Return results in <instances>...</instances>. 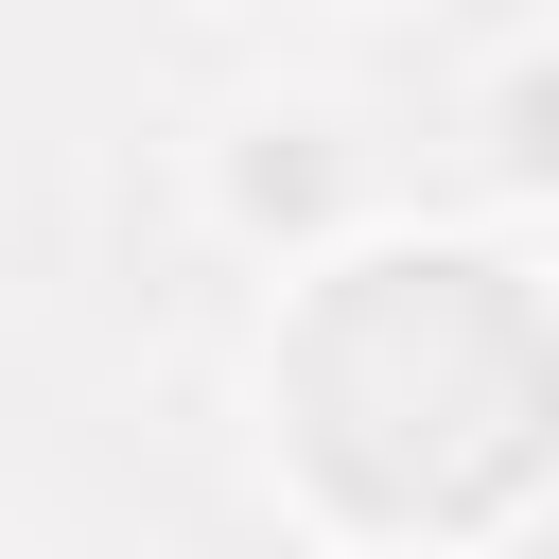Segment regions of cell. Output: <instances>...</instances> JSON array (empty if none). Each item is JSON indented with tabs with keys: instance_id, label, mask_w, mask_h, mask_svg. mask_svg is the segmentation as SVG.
Returning <instances> with one entry per match:
<instances>
[{
	"instance_id": "obj_1",
	"label": "cell",
	"mask_w": 559,
	"mask_h": 559,
	"mask_svg": "<svg viewBox=\"0 0 559 559\" xmlns=\"http://www.w3.org/2000/svg\"><path fill=\"white\" fill-rule=\"evenodd\" d=\"M332 192H349V122H332V105L245 122V157H227V210H245V227H314Z\"/></svg>"
},
{
	"instance_id": "obj_3",
	"label": "cell",
	"mask_w": 559,
	"mask_h": 559,
	"mask_svg": "<svg viewBox=\"0 0 559 559\" xmlns=\"http://www.w3.org/2000/svg\"><path fill=\"white\" fill-rule=\"evenodd\" d=\"M524 559H559V507H542V524H524Z\"/></svg>"
},
{
	"instance_id": "obj_2",
	"label": "cell",
	"mask_w": 559,
	"mask_h": 559,
	"mask_svg": "<svg viewBox=\"0 0 559 559\" xmlns=\"http://www.w3.org/2000/svg\"><path fill=\"white\" fill-rule=\"evenodd\" d=\"M507 175H559V70H507Z\"/></svg>"
}]
</instances>
